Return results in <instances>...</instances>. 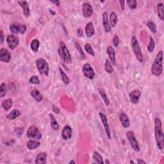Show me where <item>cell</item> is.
Returning a JSON list of instances; mask_svg holds the SVG:
<instances>
[{"mask_svg":"<svg viewBox=\"0 0 164 164\" xmlns=\"http://www.w3.org/2000/svg\"><path fill=\"white\" fill-rule=\"evenodd\" d=\"M155 135L158 148L163 150L164 148V135L162 130V123L158 118L155 119Z\"/></svg>","mask_w":164,"mask_h":164,"instance_id":"obj_1","label":"cell"},{"mask_svg":"<svg viewBox=\"0 0 164 164\" xmlns=\"http://www.w3.org/2000/svg\"><path fill=\"white\" fill-rule=\"evenodd\" d=\"M163 51H160L156 56V58L151 66L152 75L156 76H159L163 72Z\"/></svg>","mask_w":164,"mask_h":164,"instance_id":"obj_2","label":"cell"},{"mask_svg":"<svg viewBox=\"0 0 164 164\" xmlns=\"http://www.w3.org/2000/svg\"><path fill=\"white\" fill-rule=\"evenodd\" d=\"M58 53L63 62L66 63H70L72 62V57L68 48L63 41H60L58 48Z\"/></svg>","mask_w":164,"mask_h":164,"instance_id":"obj_3","label":"cell"},{"mask_svg":"<svg viewBox=\"0 0 164 164\" xmlns=\"http://www.w3.org/2000/svg\"><path fill=\"white\" fill-rule=\"evenodd\" d=\"M131 44H132V48L133 53L136 56V58L140 62H143L144 61V58H143V55L142 50L140 49V47L139 46L138 40L136 38L135 36H133L132 38L131 41Z\"/></svg>","mask_w":164,"mask_h":164,"instance_id":"obj_4","label":"cell"},{"mask_svg":"<svg viewBox=\"0 0 164 164\" xmlns=\"http://www.w3.org/2000/svg\"><path fill=\"white\" fill-rule=\"evenodd\" d=\"M36 66L40 74L48 76L49 72V66L46 60L42 58H39L36 60Z\"/></svg>","mask_w":164,"mask_h":164,"instance_id":"obj_5","label":"cell"},{"mask_svg":"<svg viewBox=\"0 0 164 164\" xmlns=\"http://www.w3.org/2000/svg\"><path fill=\"white\" fill-rule=\"evenodd\" d=\"M26 137L29 139L41 140L42 137V135L37 127L32 125L29 127L27 132H26Z\"/></svg>","mask_w":164,"mask_h":164,"instance_id":"obj_6","label":"cell"},{"mask_svg":"<svg viewBox=\"0 0 164 164\" xmlns=\"http://www.w3.org/2000/svg\"><path fill=\"white\" fill-rule=\"evenodd\" d=\"M10 31L13 34H24L26 32V26L20 23H13L9 26Z\"/></svg>","mask_w":164,"mask_h":164,"instance_id":"obj_7","label":"cell"},{"mask_svg":"<svg viewBox=\"0 0 164 164\" xmlns=\"http://www.w3.org/2000/svg\"><path fill=\"white\" fill-rule=\"evenodd\" d=\"M126 137L128 141L130 142V145L133 150L137 152L140 151V146L139 144V142L136 139V137L135 136V133L133 131H128L126 133Z\"/></svg>","mask_w":164,"mask_h":164,"instance_id":"obj_8","label":"cell"},{"mask_svg":"<svg viewBox=\"0 0 164 164\" xmlns=\"http://www.w3.org/2000/svg\"><path fill=\"white\" fill-rule=\"evenodd\" d=\"M6 42L8 48L11 50L15 49L19 45V39L18 37L11 34L7 36V37L6 39Z\"/></svg>","mask_w":164,"mask_h":164,"instance_id":"obj_9","label":"cell"},{"mask_svg":"<svg viewBox=\"0 0 164 164\" xmlns=\"http://www.w3.org/2000/svg\"><path fill=\"white\" fill-rule=\"evenodd\" d=\"M82 72L83 75H84L89 80H93L95 78L96 74L94 70V69L92 68V66L88 63H85V64L83 65Z\"/></svg>","mask_w":164,"mask_h":164,"instance_id":"obj_10","label":"cell"},{"mask_svg":"<svg viewBox=\"0 0 164 164\" xmlns=\"http://www.w3.org/2000/svg\"><path fill=\"white\" fill-rule=\"evenodd\" d=\"M99 116H100V118H101V122L103 123V127H104V128H105V131L106 133V137H108V139L109 140H111L112 136H111V133H110V127H109V125L108 122V119H107V117L105 113L103 112H99Z\"/></svg>","mask_w":164,"mask_h":164,"instance_id":"obj_11","label":"cell"},{"mask_svg":"<svg viewBox=\"0 0 164 164\" xmlns=\"http://www.w3.org/2000/svg\"><path fill=\"white\" fill-rule=\"evenodd\" d=\"M11 54L8 49L1 48L0 49V60L2 62L8 63L11 60Z\"/></svg>","mask_w":164,"mask_h":164,"instance_id":"obj_12","label":"cell"},{"mask_svg":"<svg viewBox=\"0 0 164 164\" xmlns=\"http://www.w3.org/2000/svg\"><path fill=\"white\" fill-rule=\"evenodd\" d=\"M82 13L85 18H90L93 13V8L89 3L85 2L82 6Z\"/></svg>","mask_w":164,"mask_h":164,"instance_id":"obj_13","label":"cell"},{"mask_svg":"<svg viewBox=\"0 0 164 164\" xmlns=\"http://www.w3.org/2000/svg\"><path fill=\"white\" fill-rule=\"evenodd\" d=\"M130 99L133 104H138L141 97V92L139 90H134L130 94Z\"/></svg>","mask_w":164,"mask_h":164,"instance_id":"obj_14","label":"cell"},{"mask_svg":"<svg viewBox=\"0 0 164 164\" xmlns=\"http://www.w3.org/2000/svg\"><path fill=\"white\" fill-rule=\"evenodd\" d=\"M62 138L64 140H68L72 137V128L69 125H65L62 131Z\"/></svg>","mask_w":164,"mask_h":164,"instance_id":"obj_15","label":"cell"},{"mask_svg":"<svg viewBox=\"0 0 164 164\" xmlns=\"http://www.w3.org/2000/svg\"><path fill=\"white\" fill-rule=\"evenodd\" d=\"M119 118L123 128H127L130 126V120L129 117L125 112H121L119 114Z\"/></svg>","mask_w":164,"mask_h":164,"instance_id":"obj_16","label":"cell"},{"mask_svg":"<svg viewBox=\"0 0 164 164\" xmlns=\"http://www.w3.org/2000/svg\"><path fill=\"white\" fill-rule=\"evenodd\" d=\"M103 28H104L105 32L106 33H109L110 31H111L112 28L109 22L108 13L106 12H105L103 14Z\"/></svg>","mask_w":164,"mask_h":164,"instance_id":"obj_17","label":"cell"},{"mask_svg":"<svg viewBox=\"0 0 164 164\" xmlns=\"http://www.w3.org/2000/svg\"><path fill=\"white\" fill-rule=\"evenodd\" d=\"M106 53L109 57L110 62L113 65H116V58H115V51L114 48L112 46H109L106 49Z\"/></svg>","mask_w":164,"mask_h":164,"instance_id":"obj_18","label":"cell"},{"mask_svg":"<svg viewBox=\"0 0 164 164\" xmlns=\"http://www.w3.org/2000/svg\"><path fill=\"white\" fill-rule=\"evenodd\" d=\"M18 4L20 6H21L23 11V14H24L26 18H28L30 14V5L28 1H18Z\"/></svg>","mask_w":164,"mask_h":164,"instance_id":"obj_19","label":"cell"},{"mask_svg":"<svg viewBox=\"0 0 164 164\" xmlns=\"http://www.w3.org/2000/svg\"><path fill=\"white\" fill-rule=\"evenodd\" d=\"M85 33L87 37L90 38L95 34V29L92 22H89L85 26Z\"/></svg>","mask_w":164,"mask_h":164,"instance_id":"obj_20","label":"cell"},{"mask_svg":"<svg viewBox=\"0 0 164 164\" xmlns=\"http://www.w3.org/2000/svg\"><path fill=\"white\" fill-rule=\"evenodd\" d=\"M47 161V154L46 153H41L36 156L35 163L37 164H45Z\"/></svg>","mask_w":164,"mask_h":164,"instance_id":"obj_21","label":"cell"},{"mask_svg":"<svg viewBox=\"0 0 164 164\" xmlns=\"http://www.w3.org/2000/svg\"><path fill=\"white\" fill-rule=\"evenodd\" d=\"M118 15H117L116 13L115 12H112L110 13V16H109V22L111 28H114L118 23Z\"/></svg>","mask_w":164,"mask_h":164,"instance_id":"obj_22","label":"cell"},{"mask_svg":"<svg viewBox=\"0 0 164 164\" xmlns=\"http://www.w3.org/2000/svg\"><path fill=\"white\" fill-rule=\"evenodd\" d=\"M31 96L32 98L36 100L37 102L41 101L43 99V96L37 89H33L31 92Z\"/></svg>","mask_w":164,"mask_h":164,"instance_id":"obj_23","label":"cell"},{"mask_svg":"<svg viewBox=\"0 0 164 164\" xmlns=\"http://www.w3.org/2000/svg\"><path fill=\"white\" fill-rule=\"evenodd\" d=\"M49 116V119H50V125H51V128L53 130L57 131V130H58V129H59V125L57 122V120H56L54 115L51 114V113H50Z\"/></svg>","mask_w":164,"mask_h":164,"instance_id":"obj_24","label":"cell"},{"mask_svg":"<svg viewBox=\"0 0 164 164\" xmlns=\"http://www.w3.org/2000/svg\"><path fill=\"white\" fill-rule=\"evenodd\" d=\"M21 115V112L18 109L12 110L8 114L6 115V119L8 120H14Z\"/></svg>","mask_w":164,"mask_h":164,"instance_id":"obj_25","label":"cell"},{"mask_svg":"<svg viewBox=\"0 0 164 164\" xmlns=\"http://www.w3.org/2000/svg\"><path fill=\"white\" fill-rule=\"evenodd\" d=\"M98 92L99 93V94L100 96H101V97L102 98L103 100V101H104L105 103V104L107 106H108L110 104V100L108 98V96H107L106 95V94L105 91V90L102 89V88H99L98 89Z\"/></svg>","mask_w":164,"mask_h":164,"instance_id":"obj_26","label":"cell"},{"mask_svg":"<svg viewBox=\"0 0 164 164\" xmlns=\"http://www.w3.org/2000/svg\"><path fill=\"white\" fill-rule=\"evenodd\" d=\"M13 105V101L12 99H6L2 101V106L5 111L11 110Z\"/></svg>","mask_w":164,"mask_h":164,"instance_id":"obj_27","label":"cell"},{"mask_svg":"<svg viewBox=\"0 0 164 164\" xmlns=\"http://www.w3.org/2000/svg\"><path fill=\"white\" fill-rule=\"evenodd\" d=\"M26 145H27V148L28 149L34 150L40 146V145H41V143L38 141H37V140H30L27 142V144Z\"/></svg>","mask_w":164,"mask_h":164,"instance_id":"obj_28","label":"cell"},{"mask_svg":"<svg viewBox=\"0 0 164 164\" xmlns=\"http://www.w3.org/2000/svg\"><path fill=\"white\" fill-rule=\"evenodd\" d=\"M157 12H158V18L163 21L164 14H163V4L161 2L157 3Z\"/></svg>","mask_w":164,"mask_h":164,"instance_id":"obj_29","label":"cell"},{"mask_svg":"<svg viewBox=\"0 0 164 164\" xmlns=\"http://www.w3.org/2000/svg\"><path fill=\"white\" fill-rule=\"evenodd\" d=\"M30 47H31V49L33 52L37 53L39 51L40 47V42L39 40L37 39H33L31 42V46H30Z\"/></svg>","mask_w":164,"mask_h":164,"instance_id":"obj_30","label":"cell"},{"mask_svg":"<svg viewBox=\"0 0 164 164\" xmlns=\"http://www.w3.org/2000/svg\"><path fill=\"white\" fill-rule=\"evenodd\" d=\"M105 69L107 73L108 74H112L114 71V69H113L112 64L111 62H110V60L106 59L105 63Z\"/></svg>","mask_w":164,"mask_h":164,"instance_id":"obj_31","label":"cell"},{"mask_svg":"<svg viewBox=\"0 0 164 164\" xmlns=\"http://www.w3.org/2000/svg\"><path fill=\"white\" fill-rule=\"evenodd\" d=\"M92 158L94 160V161H96L97 163H100V164L104 163L102 156L100 155V154L98 151H94L93 152Z\"/></svg>","mask_w":164,"mask_h":164,"instance_id":"obj_32","label":"cell"},{"mask_svg":"<svg viewBox=\"0 0 164 164\" xmlns=\"http://www.w3.org/2000/svg\"><path fill=\"white\" fill-rule=\"evenodd\" d=\"M59 71H60V75H61L62 80L63 83H64L65 85H68L69 83V77L68 76V75L65 74V72L63 71V70L62 69V68H59Z\"/></svg>","mask_w":164,"mask_h":164,"instance_id":"obj_33","label":"cell"},{"mask_svg":"<svg viewBox=\"0 0 164 164\" xmlns=\"http://www.w3.org/2000/svg\"><path fill=\"white\" fill-rule=\"evenodd\" d=\"M85 51L90 55H91L92 56H95V52L94 51V49L92 48V46L90 45L89 43H87V44H85Z\"/></svg>","mask_w":164,"mask_h":164,"instance_id":"obj_34","label":"cell"},{"mask_svg":"<svg viewBox=\"0 0 164 164\" xmlns=\"http://www.w3.org/2000/svg\"><path fill=\"white\" fill-rule=\"evenodd\" d=\"M155 48V42L152 37H149V43L148 46V50L150 53H152Z\"/></svg>","mask_w":164,"mask_h":164,"instance_id":"obj_35","label":"cell"},{"mask_svg":"<svg viewBox=\"0 0 164 164\" xmlns=\"http://www.w3.org/2000/svg\"><path fill=\"white\" fill-rule=\"evenodd\" d=\"M6 85L5 83H2L0 85V98H3L6 94Z\"/></svg>","mask_w":164,"mask_h":164,"instance_id":"obj_36","label":"cell"},{"mask_svg":"<svg viewBox=\"0 0 164 164\" xmlns=\"http://www.w3.org/2000/svg\"><path fill=\"white\" fill-rule=\"evenodd\" d=\"M146 26L151 30V32L153 33H156V26L155 23L152 21H148L146 23Z\"/></svg>","mask_w":164,"mask_h":164,"instance_id":"obj_37","label":"cell"},{"mask_svg":"<svg viewBox=\"0 0 164 164\" xmlns=\"http://www.w3.org/2000/svg\"><path fill=\"white\" fill-rule=\"evenodd\" d=\"M29 82L30 83L33 85H39L40 83H41L39 77L37 76H35V75L30 77V78L29 79Z\"/></svg>","mask_w":164,"mask_h":164,"instance_id":"obj_38","label":"cell"},{"mask_svg":"<svg viewBox=\"0 0 164 164\" xmlns=\"http://www.w3.org/2000/svg\"><path fill=\"white\" fill-rule=\"evenodd\" d=\"M75 47H76V49L79 51L80 54V55H81L82 57V58H85V53H84V52L83 51V50L82 49V47H81V46H80V44H79V43L77 42H75Z\"/></svg>","mask_w":164,"mask_h":164,"instance_id":"obj_39","label":"cell"},{"mask_svg":"<svg viewBox=\"0 0 164 164\" xmlns=\"http://www.w3.org/2000/svg\"><path fill=\"white\" fill-rule=\"evenodd\" d=\"M127 3H128V5L130 8L133 10L137 8V1H135V0H128V1H127Z\"/></svg>","mask_w":164,"mask_h":164,"instance_id":"obj_40","label":"cell"},{"mask_svg":"<svg viewBox=\"0 0 164 164\" xmlns=\"http://www.w3.org/2000/svg\"><path fill=\"white\" fill-rule=\"evenodd\" d=\"M112 43L115 47H118L119 45V38L118 35H114L112 39Z\"/></svg>","mask_w":164,"mask_h":164,"instance_id":"obj_41","label":"cell"},{"mask_svg":"<svg viewBox=\"0 0 164 164\" xmlns=\"http://www.w3.org/2000/svg\"><path fill=\"white\" fill-rule=\"evenodd\" d=\"M4 42V34H3V32L1 30L0 31V44H3Z\"/></svg>","mask_w":164,"mask_h":164,"instance_id":"obj_42","label":"cell"},{"mask_svg":"<svg viewBox=\"0 0 164 164\" xmlns=\"http://www.w3.org/2000/svg\"><path fill=\"white\" fill-rule=\"evenodd\" d=\"M77 34H78V37H81L83 36V30L82 28H78V30H77Z\"/></svg>","mask_w":164,"mask_h":164,"instance_id":"obj_43","label":"cell"},{"mask_svg":"<svg viewBox=\"0 0 164 164\" xmlns=\"http://www.w3.org/2000/svg\"><path fill=\"white\" fill-rule=\"evenodd\" d=\"M52 110H53V111L55 113H60V110H59V108H58L57 106H55V105H53L52 106Z\"/></svg>","mask_w":164,"mask_h":164,"instance_id":"obj_44","label":"cell"},{"mask_svg":"<svg viewBox=\"0 0 164 164\" xmlns=\"http://www.w3.org/2000/svg\"><path fill=\"white\" fill-rule=\"evenodd\" d=\"M119 3H120V7H121V9H122V11H125V1H119Z\"/></svg>","mask_w":164,"mask_h":164,"instance_id":"obj_45","label":"cell"},{"mask_svg":"<svg viewBox=\"0 0 164 164\" xmlns=\"http://www.w3.org/2000/svg\"><path fill=\"white\" fill-rule=\"evenodd\" d=\"M50 2H51L52 3H54L55 5H57L58 6H59L60 5V3L59 1H58V0H53V1H51V0Z\"/></svg>","mask_w":164,"mask_h":164,"instance_id":"obj_46","label":"cell"},{"mask_svg":"<svg viewBox=\"0 0 164 164\" xmlns=\"http://www.w3.org/2000/svg\"><path fill=\"white\" fill-rule=\"evenodd\" d=\"M137 163H146V162L145 161H144V160H142V159H138L137 160Z\"/></svg>","mask_w":164,"mask_h":164,"instance_id":"obj_47","label":"cell"},{"mask_svg":"<svg viewBox=\"0 0 164 164\" xmlns=\"http://www.w3.org/2000/svg\"><path fill=\"white\" fill-rule=\"evenodd\" d=\"M49 12H50V14H51L53 15H55V12L53 11V10H49Z\"/></svg>","mask_w":164,"mask_h":164,"instance_id":"obj_48","label":"cell"},{"mask_svg":"<svg viewBox=\"0 0 164 164\" xmlns=\"http://www.w3.org/2000/svg\"><path fill=\"white\" fill-rule=\"evenodd\" d=\"M71 163H76V162L74 161V160H71V161L69 162V164H71Z\"/></svg>","mask_w":164,"mask_h":164,"instance_id":"obj_49","label":"cell"},{"mask_svg":"<svg viewBox=\"0 0 164 164\" xmlns=\"http://www.w3.org/2000/svg\"><path fill=\"white\" fill-rule=\"evenodd\" d=\"M105 163H110V162L108 160H106V162H105Z\"/></svg>","mask_w":164,"mask_h":164,"instance_id":"obj_50","label":"cell"},{"mask_svg":"<svg viewBox=\"0 0 164 164\" xmlns=\"http://www.w3.org/2000/svg\"><path fill=\"white\" fill-rule=\"evenodd\" d=\"M130 163H133V164H134V163H135V162H133V161H132V160H131V161H130Z\"/></svg>","mask_w":164,"mask_h":164,"instance_id":"obj_51","label":"cell"}]
</instances>
